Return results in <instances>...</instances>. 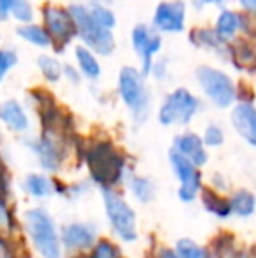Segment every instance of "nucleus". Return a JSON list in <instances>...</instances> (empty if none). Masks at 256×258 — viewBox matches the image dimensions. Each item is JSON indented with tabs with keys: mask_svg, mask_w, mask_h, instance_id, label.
Returning a JSON list of instances; mask_svg holds the SVG:
<instances>
[{
	"mask_svg": "<svg viewBox=\"0 0 256 258\" xmlns=\"http://www.w3.org/2000/svg\"><path fill=\"white\" fill-rule=\"evenodd\" d=\"M16 54L11 53V51H0V81L4 79L6 72L16 63Z\"/></svg>",
	"mask_w": 256,
	"mask_h": 258,
	"instance_id": "473e14b6",
	"label": "nucleus"
},
{
	"mask_svg": "<svg viewBox=\"0 0 256 258\" xmlns=\"http://www.w3.org/2000/svg\"><path fill=\"white\" fill-rule=\"evenodd\" d=\"M39 65H41V71L42 74H44L46 79H49V81H58L60 76H62V67H60V63L55 60V58L51 56H41L39 58Z\"/></svg>",
	"mask_w": 256,
	"mask_h": 258,
	"instance_id": "cd10ccee",
	"label": "nucleus"
},
{
	"mask_svg": "<svg viewBox=\"0 0 256 258\" xmlns=\"http://www.w3.org/2000/svg\"><path fill=\"white\" fill-rule=\"evenodd\" d=\"M0 119L14 132H25L28 128V118L16 100L0 104Z\"/></svg>",
	"mask_w": 256,
	"mask_h": 258,
	"instance_id": "dca6fc26",
	"label": "nucleus"
},
{
	"mask_svg": "<svg viewBox=\"0 0 256 258\" xmlns=\"http://www.w3.org/2000/svg\"><path fill=\"white\" fill-rule=\"evenodd\" d=\"M104 206L107 220L113 232L125 242H133L137 239V218L132 206L118 194L116 190H102Z\"/></svg>",
	"mask_w": 256,
	"mask_h": 258,
	"instance_id": "7ed1b4c3",
	"label": "nucleus"
},
{
	"mask_svg": "<svg viewBox=\"0 0 256 258\" xmlns=\"http://www.w3.org/2000/svg\"><path fill=\"white\" fill-rule=\"evenodd\" d=\"M9 191V179H7V172L4 169V163L0 160V199H4Z\"/></svg>",
	"mask_w": 256,
	"mask_h": 258,
	"instance_id": "72a5a7b5",
	"label": "nucleus"
},
{
	"mask_svg": "<svg viewBox=\"0 0 256 258\" xmlns=\"http://www.w3.org/2000/svg\"><path fill=\"white\" fill-rule=\"evenodd\" d=\"M170 158V165L176 172V177L179 179V199L186 204L193 202L198 197V194L202 191V174L198 170L197 165H193L188 158H185L181 153H178L176 150H172L168 153Z\"/></svg>",
	"mask_w": 256,
	"mask_h": 258,
	"instance_id": "39448f33",
	"label": "nucleus"
},
{
	"mask_svg": "<svg viewBox=\"0 0 256 258\" xmlns=\"http://www.w3.org/2000/svg\"><path fill=\"white\" fill-rule=\"evenodd\" d=\"M232 123L235 130L256 148V109L251 104H239L232 112Z\"/></svg>",
	"mask_w": 256,
	"mask_h": 258,
	"instance_id": "ddd939ff",
	"label": "nucleus"
},
{
	"mask_svg": "<svg viewBox=\"0 0 256 258\" xmlns=\"http://www.w3.org/2000/svg\"><path fill=\"white\" fill-rule=\"evenodd\" d=\"M185 23V4L183 2H163L154 13V25L161 30L179 32Z\"/></svg>",
	"mask_w": 256,
	"mask_h": 258,
	"instance_id": "f8f14e48",
	"label": "nucleus"
},
{
	"mask_svg": "<svg viewBox=\"0 0 256 258\" xmlns=\"http://www.w3.org/2000/svg\"><path fill=\"white\" fill-rule=\"evenodd\" d=\"M23 188L28 195L35 199H44L49 197L55 190V184L44 174H28L23 181Z\"/></svg>",
	"mask_w": 256,
	"mask_h": 258,
	"instance_id": "a211bd4d",
	"label": "nucleus"
},
{
	"mask_svg": "<svg viewBox=\"0 0 256 258\" xmlns=\"http://www.w3.org/2000/svg\"><path fill=\"white\" fill-rule=\"evenodd\" d=\"M198 111V100L195 99L188 90L181 88L176 90L172 95L167 97L160 109V123L161 125H174V123H181L186 125L193 114Z\"/></svg>",
	"mask_w": 256,
	"mask_h": 258,
	"instance_id": "0eeeda50",
	"label": "nucleus"
},
{
	"mask_svg": "<svg viewBox=\"0 0 256 258\" xmlns=\"http://www.w3.org/2000/svg\"><path fill=\"white\" fill-rule=\"evenodd\" d=\"M90 174L102 190H114L125 174V158L111 143H97L86 153Z\"/></svg>",
	"mask_w": 256,
	"mask_h": 258,
	"instance_id": "f257e3e1",
	"label": "nucleus"
},
{
	"mask_svg": "<svg viewBox=\"0 0 256 258\" xmlns=\"http://www.w3.org/2000/svg\"><path fill=\"white\" fill-rule=\"evenodd\" d=\"M14 0H0V20H6L7 13L13 9Z\"/></svg>",
	"mask_w": 256,
	"mask_h": 258,
	"instance_id": "c9c22d12",
	"label": "nucleus"
},
{
	"mask_svg": "<svg viewBox=\"0 0 256 258\" xmlns=\"http://www.w3.org/2000/svg\"><path fill=\"white\" fill-rule=\"evenodd\" d=\"M160 44H161L160 37L151 34L149 28L140 25V27H137L135 30H133V48H135V51L139 53V56L142 58L144 72L149 71L151 58H153V54L160 49Z\"/></svg>",
	"mask_w": 256,
	"mask_h": 258,
	"instance_id": "2eb2a0df",
	"label": "nucleus"
},
{
	"mask_svg": "<svg viewBox=\"0 0 256 258\" xmlns=\"http://www.w3.org/2000/svg\"><path fill=\"white\" fill-rule=\"evenodd\" d=\"M204 144H207V146H211V148H218V146H221L223 144V141H225V136H223V132H221V128L219 126H216V125H211V126H207V130H205V134H204Z\"/></svg>",
	"mask_w": 256,
	"mask_h": 258,
	"instance_id": "7c9ffc66",
	"label": "nucleus"
},
{
	"mask_svg": "<svg viewBox=\"0 0 256 258\" xmlns=\"http://www.w3.org/2000/svg\"><path fill=\"white\" fill-rule=\"evenodd\" d=\"M0 258H18V255L13 249V246H11L4 237H0Z\"/></svg>",
	"mask_w": 256,
	"mask_h": 258,
	"instance_id": "f704fd0d",
	"label": "nucleus"
},
{
	"mask_svg": "<svg viewBox=\"0 0 256 258\" xmlns=\"http://www.w3.org/2000/svg\"><path fill=\"white\" fill-rule=\"evenodd\" d=\"M120 92L123 97L125 104L132 111L140 112L146 109V90L144 83L140 79V74L132 67H125L120 76Z\"/></svg>",
	"mask_w": 256,
	"mask_h": 258,
	"instance_id": "6e6552de",
	"label": "nucleus"
},
{
	"mask_svg": "<svg viewBox=\"0 0 256 258\" xmlns=\"http://www.w3.org/2000/svg\"><path fill=\"white\" fill-rule=\"evenodd\" d=\"M156 258H181L176 253V249H168V248H161L160 251H158Z\"/></svg>",
	"mask_w": 256,
	"mask_h": 258,
	"instance_id": "e433bc0d",
	"label": "nucleus"
},
{
	"mask_svg": "<svg viewBox=\"0 0 256 258\" xmlns=\"http://www.w3.org/2000/svg\"><path fill=\"white\" fill-rule=\"evenodd\" d=\"M230 206L232 214H237L239 218H251L256 213V197L247 190H237L230 197Z\"/></svg>",
	"mask_w": 256,
	"mask_h": 258,
	"instance_id": "6ab92c4d",
	"label": "nucleus"
},
{
	"mask_svg": "<svg viewBox=\"0 0 256 258\" xmlns=\"http://www.w3.org/2000/svg\"><path fill=\"white\" fill-rule=\"evenodd\" d=\"M97 2H111V0H97Z\"/></svg>",
	"mask_w": 256,
	"mask_h": 258,
	"instance_id": "a19ab883",
	"label": "nucleus"
},
{
	"mask_svg": "<svg viewBox=\"0 0 256 258\" xmlns=\"http://www.w3.org/2000/svg\"><path fill=\"white\" fill-rule=\"evenodd\" d=\"M232 56L239 69H246V71L256 69V51L247 42H237L232 48Z\"/></svg>",
	"mask_w": 256,
	"mask_h": 258,
	"instance_id": "412c9836",
	"label": "nucleus"
},
{
	"mask_svg": "<svg viewBox=\"0 0 256 258\" xmlns=\"http://www.w3.org/2000/svg\"><path fill=\"white\" fill-rule=\"evenodd\" d=\"M72 258H92V256H86V255H75V256H72Z\"/></svg>",
	"mask_w": 256,
	"mask_h": 258,
	"instance_id": "ea45409f",
	"label": "nucleus"
},
{
	"mask_svg": "<svg viewBox=\"0 0 256 258\" xmlns=\"http://www.w3.org/2000/svg\"><path fill=\"white\" fill-rule=\"evenodd\" d=\"M14 225H16V220H14L13 211L9 209V206L6 204L4 199H0V237L13 234Z\"/></svg>",
	"mask_w": 256,
	"mask_h": 258,
	"instance_id": "bb28decb",
	"label": "nucleus"
},
{
	"mask_svg": "<svg viewBox=\"0 0 256 258\" xmlns=\"http://www.w3.org/2000/svg\"><path fill=\"white\" fill-rule=\"evenodd\" d=\"M197 78L204 88L205 95L218 107H228L235 99V88L230 78L223 72L211 67H200L197 71Z\"/></svg>",
	"mask_w": 256,
	"mask_h": 258,
	"instance_id": "423d86ee",
	"label": "nucleus"
},
{
	"mask_svg": "<svg viewBox=\"0 0 256 258\" xmlns=\"http://www.w3.org/2000/svg\"><path fill=\"white\" fill-rule=\"evenodd\" d=\"M192 37L193 42H197L198 46H209V48H218L221 42L219 35L212 30H195Z\"/></svg>",
	"mask_w": 256,
	"mask_h": 258,
	"instance_id": "c756f323",
	"label": "nucleus"
},
{
	"mask_svg": "<svg viewBox=\"0 0 256 258\" xmlns=\"http://www.w3.org/2000/svg\"><path fill=\"white\" fill-rule=\"evenodd\" d=\"M70 16L75 21V27H77L81 37L84 39V42L88 46H92L97 53L100 54H111L114 49V39L107 28L97 25L92 20L90 13L81 6L70 7Z\"/></svg>",
	"mask_w": 256,
	"mask_h": 258,
	"instance_id": "20e7f679",
	"label": "nucleus"
},
{
	"mask_svg": "<svg viewBox=\"0 0 256 258\" xmlns=\"http://www.w3.org/2000/svg\"><path fill=\"white\" fill-rule=\"evenodd\" d=\"M221 0H197V4H219Z\"/></svg>",
	"mask_w": 256,
	"mask_h": 258,
	"instance_id": "58836bf2",
	"label": "nucleus"
},
{
	"mask_svg": "<svg viewBox=\"0 0 256 258\" xmlns=\"http://www.w3.org/2000/svg\"><path fill=\"white\" fill-rule=\"evenodd\" d=\"M90 13V16H92V20L95 21L97 25H100V27H104V28H107L109 30L111 27H114V23H116V20H114V16H113V13L111 11H107L106 7H102V6H93L92 9L88 11Z\"/></svg>",
	"mask_w": 256,
	"mask_h": 258,
	"instance_id": "c85d7f7f",
	"label": "nucleus"
},
{
	"mask_svg": "<svg viewBox=\"0 0 256 258\" xmlns=\"http://www.w3.org/2000/svg\"><path fill=\"white\" fill-rule=\"evenodd\" d=\"M176 253L181 258H212L204 246L197 244L192 239H179L176 244Z\"/></svg>",
	"mask_w": 256,
	"mask_h": 258,
	"instance_id": "4be33fe9",
	"label": "nucleus"
},
{
	"mask_svg": "<svg viewBox=\"0 0 256 258\" xmlns=\"http://www.w3.org/2000/svg\"><path fill=\"white\" fill-rule=\"evenodd\" d=\"M92 258H121V251L114 242L107 241V239H99L93 244Z\"/></svg>",
	"mask_w": 256,
	"mask_h": 258,
	"instance_id": "393cba45",
	"label": "nucleus"
},
{
	"mask_svg": "<svg viewBox=\"0 0 256 258\" xmlns=\"http://www.w3.org/2000/svg\"><path fill=\"white\" fill-rule=\"evenodd\" d=\"M25 230L30 237L34 248L42 258L62 256V241L56 232L55 220L42 207H34L25 213Z\"/></svg>",
	"mask_w": 256,
	"mask_h": 258,
	"instance_id": "f03ea898",
	"label": "nucleus"
},
{
	"mask_svg": "<svg viewBox=\"0 0 256 258\" xmlns=\"http://www.w3.org/2000/svg\"><path fill=\"white\" fill-rule=\"evenodd\" d=\"M18 34L28 42H34L37 46H49V35L42 30L41 27H35V25H27V27L20 28Z\"/></svg>",
	"mask_w": 256,
	"mask_h": 258,
	"instance_id": "5701e85b",
	"label": "nucleus"
},
{
	"mask_svg": "<svg viewBox=\"0 0 256 258\" xmlns=\"http://www.w3.org/2000/svg\"><path fill=\"white\" fill-rule=\"evenodd\" d=\"M237 28H239V16L230 13V11H225L218 20L219 37H230V35L235 34Z\"/></svg>",
	"mask_w": 256,
	"mask_h": 258,
	"instance_id": "a878e982",
	"label": "nucleus"
},
{
	"mask_svg": "<svg viewBox=\"0 0 256 258\" xmlns=\"http://www.w3.org/2000/svg\"><path fill=\"white\" fill-rule=\"evenodd\" d=\"M60 241H62V246L70 251H81V249H88L95 244L97 232L88 223H70L63 227Z\"/></svg>",
	"mask_w": 256,
	"mask_h": 258,
	"instance_id": "9d476101",
	"label": "nucleus"
},
{
	"mask_svg": "<svg viewBox=\"0 0 256 258\" xmlns=\"http://www.w3.org/2000/svg\"><path fill=\"white\" fill-rule=\"evenodd\" d=\"M242 4L244 9L251 11V13H256V0H239Z\"/></svg>",
	"mask_w": 256,
	"mask_h": 258,
	"instance_id": "4c0bfd02",
	"label": "nucleus"
},
{
	"mask_svg": "<svg viewBox=\"0 0 256 258\" xmlns=\"http://www.w3.org/2000/svg\"><path fill=\"white\" fill-rule=\"evenodd\" d=\"M202 204L211 214L218 218H228L232 214V206H230V199L221 197L214 188H202L200 191Z\"/></svg>",
	"mask_w": 256,
	"mask_h": 258,
	"instance_id": "f3484780",
	"label": "nucleus"
},
{
	"mask_svg": "<svg viewBox=\"0 0 256 258\" xmlns=\"http://www.w3.org/2000/svg\"><path fill=\"white\" fill-rule=\"evenodd\" d=\"M75 53H77V60H79V65H81L82 72H84L86 76H90V78H97V76L100 74V67H99V63H97L95 56L84 48H77Z\"/></svg>",
	"mask_w": 256,
	"mask_h": 258,
	"instance_id": "b1692460",
	"label": "nucleus"
},
{
	"mask_svg": "<svg viewBox=\"0 0 256 258\" xmlns=\"http://www.w3.org/2000/svg\"><path fill=\"white\" fill-rule=\"evenodd\" d=\"M42 14H44V21L49 34L58 41L60 48H62L63 44H67L70 41L72 35L75 34V28H77L75 27V21L72 20L70 13L53 6L44 7Z\"/></svg>",
	"mask_w": 256,
	"mask_h": 258,
	"instance_id": "1a4fd4ad",
	"label": "nucleus"
},
{
	"mask_svg": "<svg viewBox=\"0 0 256 258\" xmlns=\"http://www.w3.org/2000/svg\"><path fill=\"white\" fill-rule=\"evenodd\" d=\"M174 150L181 153L185 158H188L193 165L200 169L202 165L207 163V151L204 148V141L195 134H183L176 139Z\"/></svg>",
	"mask_w": 256,
	"mask_h": 258,
	"instance_id": "4468645a",
	"label": "nucleus"
},
{
	"mask_svg": "<svg viewBox=\"0 0 256 258\" xmlns=\"http://www.w3.org/2000/svg\"><path fill=\"white\" fill-rule=\"evenodd\" d=\"M128 186H130L132 195L139 202L147 204V202H151L154 199V184H153V181L147 179V177L133 176L132 179L128 181Z\"/></svg>",
	"mask_w": 256,
	"mask_h": 258,
	"instance_id": "aec40b11",
	"label": "nucleus"
},
{
	"mask_svg": "<svg viewBox=\"0 0 256 258\" xmlns=\"http://www.w3.org/2000/svg\"><path fill=\"white\" fill-rule=\"evenodd\" d=\"M32 148H34V153L37 155L42 169L49 170V172H55V170L60 169L63 160V148L51 134L46 132L42 139L34 143Z\"/></svg>",
	"mask_w": 256,
	"mask_h": 258,
	"instance_id": "9b49d317",
	"label": "nucleus"
},
{
	"mask_svg": "<svg viewBox=\"0 0 256 258\" xmlns=\"http://www.w3.org/2000/svg\"><path fill=\"white\" fill-rule=\"evenodd\" d=\"M11 11H13V14L20 21H30L32 20V9L25 0H14L13 9Z\"/></svg>",
	"mask_w": 256,
	"mask_h": 258,
	"instance_id": "2f4dec72",
	"label": "nucleus"
}]
</instances>
